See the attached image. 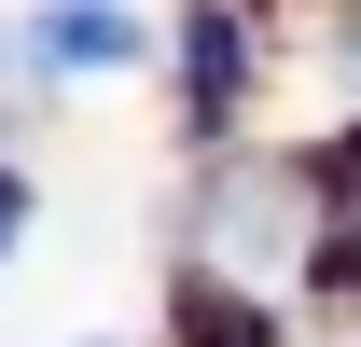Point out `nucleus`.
<instances>
[{"label": "nucleus", "mask_w": 361, "mask_h": 347, "mask_svg": "<svg viewBox=\"0 0 361 347\" xmlns=\"http://www.w3.org/2000/svg\"><path fill=\"white\" fill-rule=\"evenodd\" d=\"M306 236H319V181H278V167H223L209 181V264L264 278V264H292Z\"/></svg>", "instance_id": "1"}, {"label": "nucleus", "mask_w": 361, "mask_h": 347, "mask_svg": "<svg viewBox=\"0 0 361 347\" xmlns=\"http://www.w3.org/2000/svg\"><path fill=\"white\" fill-rule=\"evenodd\" d=\"M28 70H56V84L139 70V14L126 0H42V14H28Z\"/></svg>", "instance_id": "2"}, {"label": "nucleus", "mask_w": 361, "mask_h": 347, "mask_svg": "<svg viewBox=\"0 0 361 347\" xmlns=\"http://www.w3.org/2000/svg\"><path fill=\"white\" fill-rule=\"evenodd\" d=\"M180 84H195V126H223L236 111V70H250V42H236V0H195V14H180Z\"/></svg>", "instance_id": "3"}, {"label": "nucleus", "mask_w": 361, "mask_h": 347, "mask_svg": "<svg viewBox=\"0 0 361 347\" xmlns=\"http://www.w3.org/2000/svg\"><path fill=\"white\" fill-rule=\"evenodd\" d=\"M319 264H334V278L361 292V139L334 153V167H319Z\"/></svg>", "instance_id": "4"}, {"label": "nucleus", "mask_w": 361, "mask_h": 347, "mask_svg": "<svg viewBox=\"0 0 361 347\" xmlns=\"http://www.w3.org/2000/svg\"><path fill=\"white\" fill-rule=\"evenodd\" d=\"M180 347H278V334H264V305H236L223 278H195L180 292Z\"/></svg>", "instance_id": "5"}, {"label": "nucleus", "mask_w": 361, "mask_h": 347, "mask_svg": "<svg viewBox=\"0 0 361 347\" xmlns=\"http://www.w3.org/2000/svg\"><path fill=\"white\" fill-rule=\"evenodd\" d=\"M14 236H28V181L0 167V264H14Z\"/></svg>", "instance_id": "6"}]
</instances>
